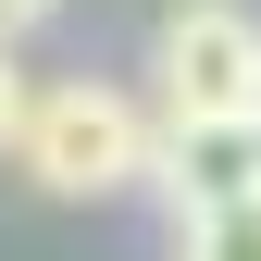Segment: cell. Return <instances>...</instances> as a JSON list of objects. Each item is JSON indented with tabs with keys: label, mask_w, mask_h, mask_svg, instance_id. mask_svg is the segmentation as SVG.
<instances>
[{
	"label": "cell",
	"mask_w": 261,
	"mask_h": 261,
	"mask_svg": "<svg viewBox=\"0 0 261 261\" xmlns=\"http://www.w3.org/2000/svg\"><path fill=\"white\" fill-rule=\"evenodd\" d=\"M50 13H62V0H0V50H13L25 25H50Z\"/></svg>",
	"instance_id": "cell-6"
},
{
	"label": "cell",
	"mask_w": 261,
	"mask_h": 261,
	"mask_svg": "<svg viewBox=\"0 0 261 261\" xmlns=\"http://www.w3.org/2000/svg\"><path fill=\"white\" fill-rule=\"evenodd\" d=\"M25 100H38V87L13 75V50H0V162H13V137H25Z\"/></svg>",
	"instance_id": "cell-5"
},
{
	"label": "cell",
	"mask_w": 261,
	"mask_h": 261,
	"mask_svg": "<svg viewBox=\"0 0 261 261\" xmlns=\"http://www.w3.org/2000/svg\"><path fill=\"white\" fill-rule=\"evenodd\" d=\"M149 187L174 199V224L261 199V124H162V149H149Z\"/></svg>",
	"instance_id": "cell-3"
},
{
	"label": "cell",
	"mask_w": 261,
	"mask_h": 261,
	"mask_svg": "<svg viewBox=\"0 0 261 261\" xmlns=\"http://www.w3.org/2000/svg\"><path fill=\"white\" fill-rule=\"evenodd\" d=\"M174 261H261V199H237V212H199V224H174Z\"/></svg>",
	"instance_id": "cell-4"
},
{
	"label": "cell",
	"mask_w": 261,
	"mask_h": 261,
	"mask_svg": "<svg viewBox=\"0 0 261 261\" xmlns=\"http://www.w3.org/2000/svg\"><path fill=\"white\" fill-rule=\"evenodd\" d=\"M162 124H261V13L249 0H174L149 38Z\"/></svg>",
	"instance_id": "cell-2"
},
{
	"label": "cell",
	"mask_w": 261,
	"mask_h": 261,
	"mask_svg": "<svg viewBox=\"0 0 261 261\" xmlns=\"http://www.w3.org/2000/svg\"><path fill=\"white\" fill-rule=\"evenodd\" d=\"M149 149H162V112L124 100V87H100V75L38 87L25 100V137H13V162L50 199H124V187H149Z\"/></svg>",
	"instance_id": "cell-1"
}]
</instances>
